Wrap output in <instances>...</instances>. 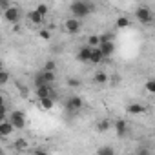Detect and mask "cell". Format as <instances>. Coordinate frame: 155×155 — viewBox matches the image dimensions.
Masks as SVG:
<instances>
[{"label": "cell", "mask_w": 155, "mask_h": 155, "mask_svg": "<svg viewBox=\"0 0 155 155\" xmlns=\"http://www.w3.org/2000/svg\"><path fill=\"white\" fill-rule=\"evenodd\" d=\"M115 130H117V135H119V137H124V135H126V131H128V124L120 119V120H117V122H115Z\"/></svg>", "instance_id": "7c38bea8"}, {"label": "cell", "mask_w": 155, "mask_h": 155, "mask_svg": "<svg viewBox=\"0 0 155 155\" xmlns=\"http://www.w3.org/2000/svg\"><path fill=\"white\" fill-rule=\"evenodd\" d=\"M144 88H146V91H148V93H151V95H155V81H146V84H144Z\"/></svg>", "instance_id": "603a6c76"}, {"label": "cell", "mask_w": 155, "mask_h": 155, "mask_svg": "<svg viewBox=\"0 0 155 155\" xmlns=\"http://www.w3.org/2000/svg\"><path fill=\"white\" fill-rule=\"evenodd\" d=\"M8 81H9V73H8V71H2V73H0V84L4 86Z\"/></svg>", "instance_id": "d4e9b609"}, {"label": "cell", "mask_w": 155, "mask_h": 155, "mask_svg": "<svg viewBox=\"0 0 155 155\" xmlns=\"http://www.w3.org/2000/svg\"><path fill=\"white\" fill-rule=\"evenodd\" d=\"M42 75H44L46 84H51V82L55 81V73H51V71H44V69H42Z\"/></svg>", "instance_id": "44dd1931"}, {"label": "cell", "mask_w": 155, "mask_h": 155, "mask_svg": "<svg viewBox=\"0 0 155 155\" xmlns=\"http://www.w3.org/2000/svg\"><path fill=\"white\" fill-rule=\"evenodd\" d=\"M128 113H131V115L146 113V108H144V106H140V104H130V106H128Z\"/></svg>", "instance_id": "4fadbf2b"}, {"label": "cell", "mask_w": 155, "mask_h": 155, "mask_svg": "<svg viewBox=\"0 0 155 155\" xmlns=\"http://www.w3.org/2000/svg\"><path fill=\"white\" fill-rule=\"evenodd\" d=\"M97 130H99V131H108V130H110V120H106V119L101 120V122L97 124Z\"/></svg>", "instance_id": "7402d4cb"}, {"label": "cell", "mask_w": 155, "mask_h": 155, "mask_svg": "<svg viewBox=\"0 0 155 155\" xmlns=\"http://www.w3.org/2000/svg\"><path fill=\"white\" fill-rule=\"evenodd\" d=\"M35 155H49V153H46L44 150H35Z\"/></svg>", "instance_id": "4dcf8cb0"}, {"label": "cell", "mask_w": 155, "mask_h": 155, "mask_svg": "<svg viewBox=\"0 0 155 155\" xmlns=\"http://www.w3.org/2000/svg\"><path fill=\"white\" fill-rule=\"evenodd\" d=\"M35 9H37V11H38L42 17H46V15H48V6H46V4H38Z\"/></svg>", "instance_id": "cb8c5ba5"}, {"label": "cell", "mask_w": 155, "mask_h": 155, "mask_svg": "<svg viewBox=\"0 0 155 155\" xmlns=\"http://www.w3.org/2000/svg\"><path fill=\"white\" fill-rule=\"evenodd\" d=\"M40 106H42L44 110H51V108H53V99H51V97H48V99H40Z\"/></svg>", "instance_id": "ffe728a7"}, {"label": "cell", "mask_w": 155, "mask_h": 155, "mask_svg": "<svg viewBox=\"0 0 155 155\" xmlns=\"http://www.w3.org/2000/svg\"><path fill=\"white\" fill-rule=\"evenodd\" d=\"M82 106H84V102H82L81 97H69V99L66 101V108H68L69 111H79Z\"/></svg>", "instance_id": "8992f818"}, {"label": "cell", "mask_w": 155, "mask_h": 155, "mask_svg": "<svg viewBox=\"0 0 155 155\" xmlns=\"http://www.w3.org/2000/svg\"><path fill=\"white\" fill-rule=\"evenodd\" d=\"M13 146H15V150H18V151H24V150H28V146H29V142H28L26 139H17Z\"/></svg>", "instance_id": "2e32d148"}, {"label": "cell", "mask_w": 155, "mask_h": 155, "mask_svg": "<svg viewBox=\"0 0 155 155\" xmlns=\"http://www.w3.org/2000/svg\"><path fill=\"white\" fill-rule=\"evenodd\" d=\"M91 53H93V48H90V46L86 44V46H82V48L79 49L77 60H79V62H90V60H91Z\"/></svg>", "instance_id": "5b68a950"}, {"label": "cell", "mask_w": 155, "mask_h": 155, "mask_svg": "<svg viewBox=\"0 0 155 155\" xmlns=\"http://www.w3.org/2000/svg\"><path fill=\"white\" fill-rule=\"evenodd\" d=\"M95 9V6L91 2H82V0H77V2H73L69 6V11L73 15V18H84L88 15H91Z\"/></svg>", "instance_id": "6da1fadb"}, {"label": "cell", "mask_w": 155, "mask_h": 155, "mask_svg": "<svg viewBox=\"0 0 155 155\" xmlns=\"http://www.w3.org/2000/svg\"><path fill=\"white\" fill-rule=\"evenodd\" d=\"M88 46H90V48H99V46H101V37H99V35H91V37L88 38Z\"/></svg>", "instance_id": "e0dca14e"}, {"label": "cell", "mask_w": 155, "mask_h": 155, "mask_svg": "<svg viewBox=\"0 0 155 155\" xmlns=\"http://www.w3.org/2000/svg\"><path fill=\"white\" fill-rule=\"evenodd\" d=\"M137 155H151V153H150V150H148L146 146H140V148L137 150Z\"/></svg>", "instance_id": "f1b7e54d"}, {"label": "cell", "mask_w": 155, "mask_h": 155, "mask_svg": "<svg viewBox=\"0 0 155 155\" xmlns=\"http://www.w3.org/2000/svg\"><path fill=\"white\" fill-rule=\"evenodd\" d=\"M99 49L102 51V55H104V58H106V57H111V55H113V51H115V44H113V42H104V44L99 46Z\"/></svg>", "instance_id": "9c48e42d"}, {"label": "cell", "mask_w": 155, "mask_h": 155, "mask_svg": "<svg viewBox=\"0 0 155 155\" xmlns=\"http://www.w3.org/2000/svg\"><path fill=\"white\" fill-rule=\"evenodd\" d=\"M64 28H66V31L68 33H71V35H77L81 31V22H79V18H68L66 22H64Z\"/></svg>", "instance_id": "277c9868"}, {"label": "cell", "mask_w": 155, "mask_h": 155, "mask_svg": "<svg viewBox=\"0 0 155 155\" xmlns=\"http://www.w3.org/2000/svg\"><path fill=\"white\" fill-rule=\"evenodd\" d=\"M38 37H40V38H44V40H49V37H51V35H49V31H48V29H40V31H38Z\"/></svg>", "instance_id": "4316f807"}, {"label": "cell", "mask_w": 155, "mask_h": 155, "mask_svg": "<svg viewBox=\"0 0 155 155\" xmlns=\"http://www.w3.org/2000/svg\"><path fill=\"white\" fill-rule=\"evenodd\" d=\"M9 122L15 126V130L26 128V113L20 111V110H15V111L11 113V117H9Z\"/></svg>", "instance_id": "7a4b0ae2"}, {"label": "cell", "mask_w": 155, "mask_h": 155, "mask_svg": "<svg viewBox=\"0 0 155 155\" xmlns=\"http://www.w3.org/2000/svg\"><path fill=\"white\" fill-rule=\"evenodd\" d=\"M4 18L8 20V22H18V18H20V11H18V8H11V9H8L6 13H4Z\"/></svg>", "instance_id": "52a82bcc"}, {"label": "cell", "mask_w": 155, "mask_h": 155, "mask_svg": "<svg viewBox=\"0 0 155 155\" xmlns=\"http://www.w3.org/2000/svg\"><path fill=\"white\" fill-rule=\"evenodd\" d=\"M93 81H95L97 84H106V82H108V73H104V71H97L95 77H93Z\"/></svg>", "instance_id": "9a60e30c"}, {"label": "cell", "mask_w": 155, "mask_h": 155, "mask_svg": "<svg viewBox=\"0 0 155 155\" xmlns=\"http://www.w3.org/2000/svg\"><path fill=\"white\" fill-rule=\"evenodd\" d=\"M104 60V55H102V51L99 49V48H93V53H91V64H101Z\"/></svg>", "instance_id": "8fae6325"}, {"label": "cell", "mask_w": 155, "mask_h": 155, "mask_svg": "<svg viewBox=\"0 0 155 155\" xmlns=\"http://www.w3.org/2000/svg\"><path fill=\"white\" fill-rule=\"evenodd\" d=\"M28 17H29V20H31L33 24H37V26H40V24L44 22V17H42L37 9H31V11L28 13Z\"/></svg>", "instance_id": "30bf717a"}, {"label": "cell", "mask_w": 155, "mask_h": 155, "mask_svg": "<svg viewBox=\"0 0 155 155\" xmlns=\"http://www.w3.org/2000/svg\"><path fill=\"white\" fill-rule=\"evenodd\" d=\"M49 93H51V88H49V86L37 88V97H38V101H40V99H48V97H49Z\"/></svg>", "instance_id": "5bb4252c"}, {"label": "cell", "mask_w": 155, "mask_h": 155, "mask_svg": "<svg viewBox=\"0 0 155 155\" xmlns=\"http://www.w3.org/2000/svg\"><path fill=\"white\" fill-rule=\"evenodd\" d=\"M13 130H15V126L9 120H2V122H0V135H2V137H9L13 133Z\"/></svg>", "instance_id": "ba28073f"}, {"label": "cell", "mask_w": 155, "mask_h": 155, "mask_svg": "<svg viewBox=\"0 0 155 155\" xmlns=\"http://www.w3.org/2000/svg\"><path fill=\"white\" fill-rule=\"evenodd\" d=\"M115 26H117V29H124V28H128V26H130V20H128L126 17H119Z\"/></svg>", "instance_id": "ac0fdd59"}, {"label": "cell", "mask_w": 155, "mask_h": 155, "mask_svg": "<svg viewBox=\"0 0 155 155\" xmlns=\"http://www.w3.org/2000/svg\"><path fill=\"white\" fill-rule=\"evenodd\" d=\"M44 71H51V73H55V62H46V66H44Z\"/></svg>", "instance_id": "83f0119b"}, {"label": "cell", "mask_w": 155, "mask_h": 155, "mask_svg": "<svg viewBox=\"0 0 155 155\" xmlns=\"http://www.w3.org/2000/svg\"><path fill=\"white\" fill-rule=\"evenodd\" d=\"M135 17H137V20L139 22H142V24H150L151 22V9L150 8H146V6H140V8H137V11H135Z\"/></svg>", "instance_id": "3957f363"}, {"label": "cell", "mask_w": 155, "mask_h": 155, "mask_svg": "<svg viewBox=\"0 0 155 155\" xmlns=\"http://www.w3.org/2000/svg\"><path fill=\"white\" fill-rule=\"evenodd\" d=\"M0 8H2V11L6 13V11H8V9H11L13 6H11V4L8 2V0H0Z\"/></svg>", "instance_id": "484cf974"}, {"label": "cell", "mask_w": 155, "mask_h": 155, "mask_svg": "<svg viewBox=\"0 0 155 155\" xmlns=\"http://www.w3.org/2000/svg\"><path fill=\"white\" fill-rule=\"evenodd\" d=\"M97 155H115V150L111 146H102V148H99Z\"/></svg>", "instance_id": "d6986e66"}, {"label": "cell", "mask_w": 155, "mask_h": 155, "mask_svg": "<svg viewBox=\"0 0 155 155\" xmlns=\"http://www.w3.org/2000/svg\"><path fill=\"white\" fill-rule=\"evenodd\" d=\"M68 84H69V86H79L81 82L77 81V79H68Z\"/></svg>", "instance_id": "f546056e"}]
</instances>
